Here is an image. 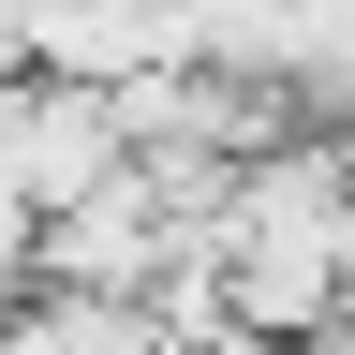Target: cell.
I'll use <instances>...</instances> for the list:
<instances>
[{
    "instance_id": "obj_1",
    "label": "cell",
    "mask_w": 355,
    "mask_h": 355,
    "mask_svg": "<svg viewBox=\"0 0 355 355\" xmlns=\"http://www.w3.org/2000/svg\"><path fill=\"white\" fill-rule=\"evenodd\" d=\"M0 163H15L30 207H74V193H104V178L133 163V119H119L104 74H30V104H15V133H0Z\"/></svg>"
},
{
    "instance_id": "obj_2",
    "label": "cell",
    "mask_w": 355,
    "mask_h": 355,
    "mask_svg": "<svg viewBox=\"0 0 355 355\" xmlns=\"http://www.w3.org/2000/svg\"><path fill=\"white\" fill-rule=\"evenodd\" d=\"M0 30H15L30 74H148V60H193V30H178V0H0Z\"/></svg>"
},
{
    "instance_id": "obj_3",
    "label": "cell",
    "mask_w": 355,
    "mask_h": 355,
    "mask_svg": "<svg viewBox=\"0 0 355 355\" xmlns=\"http://www.w3.org/2000/svg\"><path fill=\"white\" fill-rule=\"evenodd\" d=\"M178 30H193V60H222V74H282L296 0H178Z\"/></svg>"
},
{
    "instance_id": "obj_4",
    "label": "cell",
    "mask_w": 355,
    "mask_h": 355,
    "mask_svg": "<svg viewBox=\"0 0 355 355\" xmlns=\"http://www.w3.org/2000/svg\"><path fill=\"white\" fill-rule=\"evenodd\" d=\"M296 355H355V311H340V326H311V340H296Z\"/></svg>"
}]
</instances>
